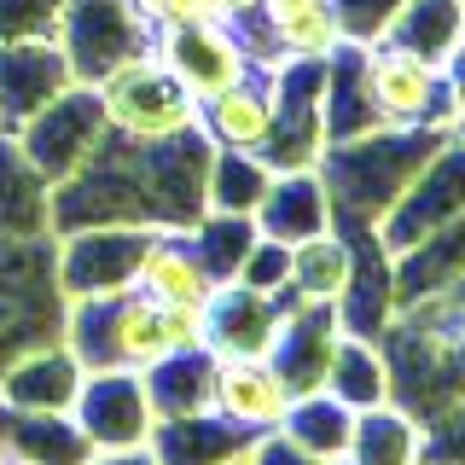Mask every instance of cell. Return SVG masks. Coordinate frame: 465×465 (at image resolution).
Masks as SVG:
<instances>
[{"mask_svg": "<svg viewBox=\"0 0 465 465\" xmlns=\"http://www.w3.org/2000/svg\"><path fill=\"white\" fill-rule=\"evenodd\" d=\"M390 361V401L413 419L465 396V285L401 302L378 338Z\"/></svg>", "mask_w": 465, "mask_h": 465, "instance_id": "6da1fadb", "label": "cell"}, {"mask_svg": "<svg viewBox=\"0 0 465 465\" xmlns=\"http://www.w3.org/2000/svg\"><path fill=\"white\" fill-rule=\"evenodd\" d=\"M442 140H448L442 128H401V123H378L355 140H331L314 163L331 193V227H378Z\"/></svg>", "mask_w": 465, "mask_h": 465, "instance_id": "7a4b0ae2", "label": "cell"}, {"mask_svg": "<svg viewBox=\"0 0 465 465\" xmlns=\"http://www.w3.org/2000/svg\"><path fill=\"white\" fill-rule=\"evenodd\" d=\"M64 343L87 372H99V367L145 372L152 361L169 355L163 302H152L140 285L105 291V297H76L64 309Z\"/></svg>", "mask_w": 465, "mask_h": 465, "instance_id": "3957f363", "label": "cell"}, {"mask_svg": "<svg viewBox=\"0 0 465 465\" xmlns=\"http://www.w3.org/2000/svg\"><path fill=\"white\" fill-rule=\"evenodd\" d=\"M70 297L58 291V239H0V367L64 338Z\"/></svg>", "mask_w": 465, "mask_h": 465, "instance_id": "277c9868", "label": "cell"}, {"mask_svg": "<svg viewBox=\"0 0 465 465\" xmlns=\"http://www.w3.org/2000/svg\"><path fill=\"white\" fill-rule=\"evenodd\" d=\"M94 87H99V99H105L111 134L140 140V145L174 140V134H186V128H198V111H203L198 99L169 76V64L152 47L134 53L128 64H116L111 76L94 82Z\"/></svg>", "mask_w": 465, "mask_h": 465, "instance_id": "5b68a950", "label": "cell"}, {"mask_svg": "<svg viewBox=\"0 0 465 465\" xmlns=\"http://www.w3.org/2000/svg\"><path fill=\"white\" fill-rule=\"evenodd\" d=\"M367 99L384 123H401V128H442V134H454L465 123L442 70L407 47H390V41L367 47Z\"/></svg>", "mask_w": 465, "mask_h": 465, "instance_id": "8992f818", "label": "cell"}, {"mask_svg": "<svg viewBox=\"0 0 465 465\" xmlns=\"http://www.w3.org/2000/svg\"><path fill=\"white\" fill-rule=\"evenodd\" d=\"M105 140H111V116H105V99H99L94 82L64 87L53 105H41V111L18 128L24 157H29L41 174H47V186L70 181V174H76Z\"/></svg>", "mask_w": 465, "mask_h": 465, "instance_id": "52a82bcc", "label": "cell"}, {"mask_svg": "<svg viewBox=\"0 0 465 465\" xmlns=\"http://www.w3.org/2000/svg\"><path fill=\"white\" fill-rule=\"evenodd\" d=\"M460 215H465V128H454V134L419 163V174L407 181V193L384 210L378 239H384L390 256H401V251H413L419 239H430L436 227L460 222Z\"/></svg>", "mask_w": 465, "mask_h": 465, "instance_id": "ba28073f", "label": "cell"}, {"mask_svg": "<svg viewBox=\"0 0 465 465\" xmlns=\"http://www.w3.org/2000/svg\"><path fill=\"white\" fill-rule=\"evenodd\" d=\"M58 47H64L76 82H105L116 64L152 47V29L134 18L128 0H64L58 12Z\"/></svg>", "mask_w": 465, "mask_h": 465, "instance_id": "9c48e42d", "label": "cell"}, {"mask_svg": "<svg viewBox=\"0 0 465 465\" xmlns=\"http://www.w3.org/2000/svg\"><path fill=\"white\" fill-rule=\"evenodd\" d=\"M152 53L169 64V76L186 87V94L198 99H215L222 87L244 82L251 76V53H244L239 29L227 18H203V24H181V29H157L152 35Z\"/></svg>", "mask_w": 465, "mask_h": 465, "instance_id": "30bf717a", "label": "cell"}, {"mask_svg": "<svg viewBox=\"0 0 465 465\" xmlns=\"http://www.w3.org/2000/svg\"><path fill=\"white\" fill-rule=\"evenodd\" d=\"M58 239V291L76 297H105L140 280V256L152 244V227H76Z\"/></svg>", "mask_w": 465, "mask_h": 465, "instance_id": "8fae6325", "label": "cell"}, {"mask_svg": "<svg viewBox=\"0 0 465 465\" xmlns=\"http://www.w3.org/2000/svg\"><path fill=\"white\" fill-rule=\"evenodd\" d=\"M76 425L87 430V442L99 448V454H111V448H145L152 442V396H145V378L128 372V367H99L82 378L76 390Z\"/></svg>", "mask_w": 465, "mask_h": 465, "instance_id": "7c38bea8", "label": "cell"}, {"mask_svg": "<svg viewBox=\"0 0 465 465\" xmlns=\"http://www.w3.org/2000/svg\"><path fill=\"white\" fill-rule=\"evenodd\" d=\"M338 338H343L338 302L297 297V291H285V297H280V338H273L268 361L280 367L291 396L326 390V367H331V355H338Z\"/></svg>", "mask_w": 465, "mask_h": 465, "instance_id": "4fadbf2b", "label": "cell"}, {"mask_svg": "<svg viewBox=\"0 0 465 465\" xmlns=\"http://www.w3.org/2000/svg\"><path fill=\"white\" fill-rule=\"evenodd\" d=\"M64 87H76L64 47L53 35L35 41H0V128L18 134L41 105H53Z\"/></svg>", "mask_w": 465, "mask_h": 465, "instance_id": "5bb4252c", "label": "cell"}, {"mask_svg": "<svg viewBox=\"0 0 465 465\" xmlns=\"http://www.w3.org/2000/svg\"><path fill=\"white\" fill-rule=\"evenodd\" d=\"M338 232H349V251H355L349 285L338 291V320H343V331H355V338H384V326L401 309L396 256L384 251L378 227H338Z\"/></svg>", "mask_w": 465, "mask_h": 465, "instance_id": "9a60e30c", "label": "cell"}, {"mask_svg": "<svg viewBox=\"0 0 465 465\" xmlns=\"http://www.w3.org/2000/svg\"><path fill=\"white\" fill-rule=\"evenodd\" d=\"M82 378H87V367L70 355L64 338L35 343L0 367V407H12V413H70Z\"/></svg>", "mask_w": 465, "mask_h": 465, "instance_id": "2e32d148", "label": "cell"}, {"mask_svg": "<svg viewBox=\"0 0 465 465\" xmlns=\"http://www.w3.org/2000/svg\"><path fill=\"white\" fill-rule=\"evenodd\" d=\"M280 338V297L222 280L203 302V349L210 355H268Z\"/></svg>", "mask_w": 465, "mask_h": 465, "instance_id": "e0dca14e", "label": "cell"}, {"mask_svg": "<svg viewBox=\"0 0 465 465\" xmlns=\"http://www.w3.org/2000/svg\"><path fill=\"white\" fill-rule=\"evenodd\" d=\"M285 407H291V390L268 355H215V413H227L232 425L262 436V430H280Z\"/></svg>", "mask_w": 465, "mask_h": 465, "instance_id": "ac0fdd59", "label": "cell"}, {"mask_svg": "<svg viewBox=\"0 0 465 465\" xmlns=\"http://www.w3.org/2000/svg\"><path fill=\"white\" fill-rule=\"evenodd\" d=\"M256 436L244 425H232L227 413L203 407V413H186V419H157L152 425V454L157 465H239L251 454Z\"/></svg>", "mask_w": 465, "mask_h": 465, "instance_id": "d6986e66", "label": "cell"}, {"mask_svg": "<svg viewBox=\"0 0 465 465\" xmlns=\"http://www.w3.org/2000/svg\"><path fill=\"white\" fill-rule=\"evenodd\" d=\"M53 232V186L24 157L18 134H0V239H47Z\"/></svg>", "mask_w": 465, "mask_h": 465, "instance_id": "ffe728a7", "label": "cell"}, {"mask_svg": "<svg viewBox=\"0 0 465 465\" xmlns=\"http://www.w3.org/2000/svg\"><path fill=\"white\" fill-rule=\"evenodd\" d=\"M256 227L280 244H297V239H314V232L331 227V193L320 181V169H285L273 174L268 198L256 210Z\"/></svg>", "mask_w": 465, "mask_h": 465, "instance_id": "44dd1931", "label": "cell"}, {"mask_svg": "<svg viewBox=\"0 0 465 465\" xmlns=\"http://www.w3.org/2000/svg\"><path fill=\"white\" fill-rule=\"evenodd\" d=\"M152 302H163V309H203L210 302L215 280L203 273L198 251L186 244V232H152V244H145L140 256V280H134Z\"/></svg>", "mask_w": 465, "mask_h": 465, "instance_id": "7402d4cb", "label": "cell"}, {"mask_svg": "<svg viewBox=\"0 0 465 465\" xmlns=\"http://www.w3.org/2000/svg\"><path fill=\"white\" fill-rule=\"evenodd\" d=\"M0 442L24 465H87L99 454L76 425V413H12V407H0Z\"/></svg>", "mask_w": 465, "mask_h": 465, "instance_id": "603a6c76", "label": "cell"}, {"mask_svg": "<svg viewBox=\"0 0 465 465\" xmlns=\"http://www.w3.org/2000/svg\"><path fill=\"white\" fill-rule=\"evenodd\" d=\"M198 128H203L215 145L262 152V140H268V128H273V94H268V82H262V70H251L244 82L222 87L215 99H203Z\"/></svg>", "mask_w": 465, "mask_h": 465, "instance_id": "cb8c5ba5", "label": "cell"}, {"mask_svg": "<svg viewBox=\"0 0 465 465\" xmlns=\"http://www.w3.org/2000/svg\"><path fill=\"white\" fill-rule=\"evenodd\" d=\"M140 378H145V396H152L157 419H186V413L215 407V355L210 349H169Z\"/></svg>", "mask_w": 465, "mask_h": 465, "instance_id": "d4e9b609", "label": "cell"}, {"mask_svg": "<svg viewBox=\"0 0 465 465\" xmlns=\"http://www.w3.org/2000/svg\"><path fill=\"white\" fill-rule=\"evenodd\" d=\"M378 41L390 47H407L419 58H430L442 70V58L465 41V0H401L390 12V24L378 29Z\"/></svg>", "mask_w": 465, "mask_h": 465, "instance_id": "484cf974", "label": "cell"}, {"mask_svg": "<svg viewBox=\"0 0 465 465\" xmlns=\"http://www.w3.org/2000/svg\"><path fill=\"white\" fill-rule=\"evenodd\" d=\"M256 18L273 35L280 58H326L343 41V24H338L331 0H262Z\"/></svg>", "mask_w": 465, "mask_h": 465, "instance_id": "4316f807", "label": "cell"}, {"mask_svg": "<svg viewBox=\"0 0 465 465\" xmlns=\"http://www.w3.org/2000/svg\"><path fill=\"white\" fill-rule=\"evenodd\" d=\"M280 430L302 454H314L320 465L349 460V436H355V407H343L331 390H309V396H291Z\"/></svg>", "mask_w": 465, "mask_h": 465, "instance_id": "83f0119b", "label": "cell"}, {"mask_svg": "<svg viewBox=\"0 0 465 465\" xmlns=\"http://www.w3.org/2000/svg\"><path fill=\"white\" fill-rule=\"evenodd\" d=\"M448 285H465V215L448 222V227H436L430 239H419L413 251L396 256V297L401 302L448 291Z\"/></svg>", "mask_w": 465, "mask_h": 465, "instance_id": "f1b7e54d", "label": "cell"}, {"mask_svg": "<svg viewBox=\"0 0 465 465\" xmlns=\"http://www.w3.org/2000/svg\"><path fill=\"white\" fill-rule=\"evenodd\" d=\"M326 390L343 407H355V413L390 401V361H384V349H378V338H355V331H343L338 355H331V367H326Z\"/></svg>", "mask_w": 465, "mask_h": 465, "instance_id": "f546056e", "label": "cell"}, {"mask_svg": "<svg viewBox=\"0 0 465 465\" xmlns=\"http://www.w3.org/2000/svg\"><path fill=\"white\" fill-rule=\"evenodd\" d=\"M273 186V169L262 163V152H239V145H215L210 174H203V198L222 215H256L262 198Z\"/></svg>", "mask_w": 465, "mask_h": 465, "instance_id": "4dcf8cb0", "label": "cell"}, {"mask_svg": "<svg viewBox=\"0 0 465 465\" xmlns=\"http://www.w3.org/2000/svg\"><path fill=\"white\" fill-rule=\"evenodd\" d=\"M349 460L355 465H419V419L396 401H378L367 413H355Z\"/></svg>", "mask_w": 465, "mask_h": 465, "instance_id": "1f68e13d", "label": "cell"}, {"mask_svg": "<svg viewBox=\"0 0 465 465\" xmlns=\"http://www.w3.org/2000/svg\"><path fill=\"white\" fill-rule=\"evenodd\" d=\"M349 268H355V251H349V232H338V227L291 244V291L297 297L338 302V291L349 285Z\"/></svg>", "mask_w": 465, "mask_h": 465, "instance_id": "d6a6232c", "label": "cell"}, {"mask_svg": "<svg viewBox=\"0 0 465 465\" xmlns=\"http://www.w3.org/2000/svg\"><path fill=\"white\" fill-rule=\"evenodd\" d=\"M262 239V227H256V215H222V210H203L193 227H186V244L198 251L203 262V273H210L215 285L222 280H239V268H244V256H251V244Z\"/></svg>", "mask_w": 465, "mask_h": 465, "instance_id": "836d02e7", "label": "cell"}, {"mask_svg": "<svg viewBox=\"0 0 465 465\" xmlns=\"http://www.w3.org/2000/svg\"><path fill=\"white\" fill-rule=\"evenodd\" d=\"M419 465H465V396L419 419Z\"/></svg>", "mask_w": 465, "mask_h": 465, "instance_id": "e575fe53", "label": "cell"}, {"mask_svg": "<svg viewBox=\"0 0 465 465\" xmlns=\"http://www.w3.org/2000/svg\"><path fill=\"white\" fill-rule=\"evenodd\" d=\"M239 280L251 285V291L285 297V291H291V244H280V239H268V232H262V239L251 244V256H244Z\"/></svg>", "mask_w": 465, "mask_h": 465, "instance_id": "d590c367", "label": "cell"}, {"mask_svg": "<svg viewBox=\"0 0 465 465\" xmlns=\"http://www.w3.org/2000/svg\"><path fill=\"white\" fill-rule=\"evenodd\" d=\"M58 12H64V0H0V41H58Z\"/></svg>", "mask_w": 465, "mask_h": 465, "instance_id": "8d00e7d4", "label": "cell"}, {"mask_svg": "<svg viewBox=\"0 0 465 465\" xmlns=\"http://www.w3.org/2000/svg\"><path fill=\"white\" fill-rule=\"evenodd\" d=\"M134 6V18L152 29H181V24H203V18H222V6L215 0H128Z\"/></svg>", "mask_w": 465, "mask_h": 465, "instance_id": "74e56055", "label": "cell"}, {"mask_svg": "<svg viewBox=\"0 0 465 465\" xmlns=\"http://www.w3.org/2000/svg\"><path fill=\"white\" fill-rule=\"evenodd\" d=\"M338 6V24H343V41H361V47H372L378 29L390 24V12L401 6V0H331Z\"/></svg>", "mask_w": 465, "mask_h": 465, "instance_id": "f35d334b", "label": "cell"}, {"mask_svg": "<svg viewBox=\"0 0 465 465\" xmlns=\"http://www.w3.org/2000/svg\"><path fill=\"white\" fill-rule=\"evenodd\" d=\"M244 465H320V460L302 454L285 430H262L256 442H251V454H244Z\"/></svg>", "mask_w": 465, "mask_h": 465, "instance_id": "ab89813d", "label": "cell"}, {"mask_svg": "<svg viewBox=\"0 0 465 465\" xmlns=\"http://www.w3.org/2000/svg\"><path fill=\"white\" fill-rule=\"evenodd\" d=\"M169 349H203V309H163Z\"/></svg>", "mask_w": 465, "mask_h": 465, "instance_id": "60d3db41", "label": "cell"}, {"mask_svg": "<svg viewBox=\"0 0 465 465\" xmlns=\"http://www.w3.org/2000/svg\"><path fill=\"white\" fill-rule=\"evenodd\" d=\"M442 82H448V94H454V105H460V116H465V41L442 58Z\"/></svg>", "mask_w": 465, "mask_h": 465, "instance_id": "b9f144b4", "label": "cell"}, {"mask_svg": "<svg viewBox=\"0 0 465 465\" xmlns=\"http://www.w3.org/2000/svg\"><path fill=\"white\" fill-rule=\"evenodd\" d=\"M87 465H157V454H152V442H145V448H111V454H94Z\"/></svg>", "mask_w": 465, "mask_h": 465, "instance_id": "7bdbcfd3", "label": "cell"}, {"mask_svg": "<svg viewBox=\"0 0 465 465\" xmlns=\"http://www.w3.org/2000/svg\"><path fill=\"white\" fill-rule=\"evenodd\" d=\"M215 6H222V18H251L262 0H215Z\"/></svg>", "mask_w": 465, "mask_h": 465, "instance_id": "ee69618b", "label": "cell"}, {"mask_svg": "<svg viewBox=\"0 0 465 465\" xmlns=\"http://www.w3.org/2000/svg\"><path fill=\"white\" fill-rule=\"evenodd\" d=\"M338 465H355V460H338Z\"/></svg>", "mask_w": 465, "mask_h": 465, "instance_id": "f6af8a7d", "label": "cell"}, {"mask_svg": "<svg viewBox=\"0 0 465 465\" xmlns=\"http://www.w3.org/2000/svg\"><path fill=\"white\" fill-rule=\"evenodd\" d=\"M0 134H6V128H0Z\"/></svg>", "mask_w": 465, "mask_h": 465, "instance_id": "bcb514c9", "label": "cell"}, {"mask_svg": "<svg viewBox=\"0 0 465 465\" xmlns=\"http://www.w3.org/2000/svg\"><path fill=\"white\" fill-rule=\"evenodd\" d=\"M239 465H244V460H239Z\"/></svg>", "mask_w": 465, "mask_h": 465, "instance_id": "7dc6e473", "label": "cell"}]
</instances>
